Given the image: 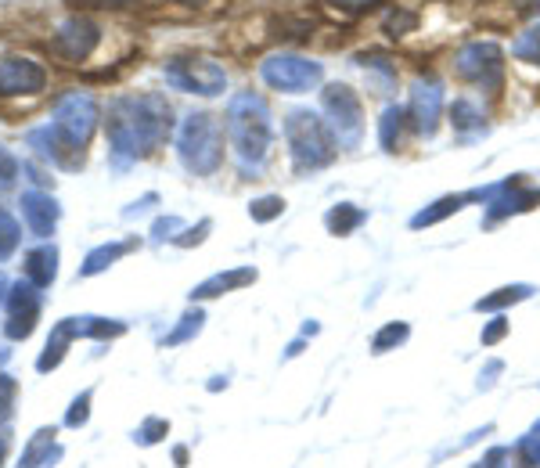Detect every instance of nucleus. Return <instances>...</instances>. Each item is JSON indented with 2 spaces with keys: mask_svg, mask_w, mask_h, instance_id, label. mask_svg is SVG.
Returning a JSON list of instances; mask_svg holds the SVG:
<instances>
[{
  "mask_svg": "<svg viewBox=\"0 0 540 468\" xmlns=\"http://www.w3.org/2000/svg\"><path fill=\"white\" fill-rule=\"evenodd\" d=\"M4 454H8V443H4V436H0V465H4Z\"/></svg>",
  "mask_w": 540,
  "mask_h": 468,
  "instance_id": "nucleus-48",
  "label": "nucleus"
},
{
  "mask_svg": "<svg viewBox=\"0 0 540 468\" xmlns=\"http://www.w3.org/2000/svg\"><path fill=\"white\" fill-rule=\"evenodd\" d=\"M94 44H98V26H90L87 18L69 22V26L58 33V40H54V47H58L65 58H72V62L87 58V54L94 51Z\"/></svg>",
  "mask_w": 540,
  "mask_h": 468,
  "instance_id": "nucleus-15",
  "label": "nucleus"
},
{
  "mask_svg": "<svg viewBox=\"0 0 540 468\" xmlns=\"http://www.w3.org/2000/svg\"><path fill=\"white\" fill-rule=\"evenodd\" d=\"M252 281H256V267L224 270V274H213V278L202 281V285L191 292V303H195V299H216V296H224V292H234V288L252 285Z\"/></svg>",
  "mask_w": 540,
  "mask_h": 468,
  "instance_id": "nucleus-17",
  "label": "nucleus"
},
{
  "mask_svg": "<svg viewBox=\"0 0 540 468\" xmlns=\"http://www.w3.org/2000/svg\"><path fill=\"white\" fill-rule=\"evenodd\" d=\"M22 216H26L29 231H33L36 238H47V234L54 231V224H58L62 209H58V202H54L51 195H44V191H26V195H22Z\"/></svg>",
  "mask_w": 540,
  "mask_h": 468,
  "instance_id": "nucleus-13",
  "label": "nucleus"
},
{
  "mask_svg": "<svg viewBox=\"0 0 540 468\" xmlns=\"http://www.w3.org/2000/svg\"><path fill=\"white\" fill-rule=\"evenodd\" d=\"M515 450H519V458L526 468H540V425L530 432V436H522Z\"/></svg>",
  "mask_w": 540,
  "mask_h": 468,
  "instance_id": "nucleus-35",
  "label": "nucleus"
},
{
  "mask_svg": "<svg viewBox=\"0 0 540 468\" xmlns=\"http://www.w3.org/2000/svg\"><path fill=\"white\" fill-rule=\"evenodd\" d=\"M501 371H504L501 360H490V364H486V371H483V375H479V389H490V386H494Z\"/></svg>",
  "mask_w": 540,
  "mask_h": 468,
  "instance_id": "nucleus-41",
  "label": "nucleus"
},
{
  "mask_svg": "<svg viewBox=\"0 0 540 468\" xmlns=\"http://www.w3.org/2000/svg\"><path fill=\"white\" fill-rule=\"evenodd\" d=\"M227 141H231L234 155H238V166L242 173H256L263 166L270 152V141H274V126H270V108L260 94H234L231 105H227Z\"/></svg>",
  "mask_w": 540,
  "mask_h": 468,
  "instance_id": "nucleus-2",
  "label": "nucleus"
},
{
  "mask_svg": "<svg viewBox=\"0 0 540 468\" xmlns=\"http://www.w3.org/2000/svg\"><path fill=\"white\" fill-rule=\"evenodd\" d=\"M72 339H80V335H76V317H65V321L54 324L51 339H47L44 353H40V360H36V371H40V375H47V371L58 368V364L65 360V353H69Z\"/></svg>",
  "mask_w": 540,
  "mask_h": 468,
  "instance_id": "nucleus-16",
  "label": "nucleus"
},
{
  "mask_svg": "<svg viewBox=\"0 0 540 468\" xmlns=\"http://www.w3.org/2000/svg\"><path fill=\"white\" fill-rule=\"evenodd\" d=\"M512 54L519 58V62L540 65V22L526 29V33H519V40L512 44Z\"/></svg>",
  "mask_w": 540,
  "mask_h": 468,
  "instance_id": "nucleus-28",
  "label": "nucleus"
},
{
  "mask_svg": "<svg viewBox=\"0 0 540 468\" xmlns=\"http://www.w3.org/2000/svg\"><path fill=\"white\" fill-rule=\"evenodd\" d=\"M260 76L270 90L281 94H306L324 80V65L303 54H270L260 65Z\"/></svg>",
  "mask_w": 540,
  "mask_h": 468,
  "instance_id": "nucleus-6",
  "label": "nucleus"
},
{
  "mask_svg": "<svg viewBox=\"0 0 540 468\" xmlns=\"http://www.w3.org/2000/svg\"><path fill=\"white\" fill-rule=\"evenodd\" d=\"M18 238H22V231H18V220L0 209V260H8L11 252L18 249Z\"/></svg>",
  "mask_w": 540,
  "mask_h": 468,
  "instance_id": "nucleus-30",
  "label": "nucleus"
},
{
  "mask_svg": "<svg viewBox=\"0 0 540 468\" xmlns=\"http://www.w3.org/2000/svg\"><path fill=\"white\" fill-rule=\"evenodd\" d=\"M152 202H159V195H144L141 202H134V206L126 209V216H137V213H144V209L152 206Z\"/></svg>",
  "mask_w": 540,
  "mask_h": 468,
  "instance_id": "nucleus-42",
  "label": "nucleus"
},
{
  "mask_svg": "<svg viewBox=\"0 0 540 468\" xmlns=\"http://www.w3.org/2000/svg\"><path fill=\"white\" fill-rule=\"evenodd\" d=\"M173 461H177L180 468L188 465V447H177V450H173Z\"/></svg>",
  "mask_w": 540,
  "mask_h": 468,
  "instance_id": "nucleus-43",
  "label": "nucleus"
},
{
  "mask_svg": "<svg viewBox=\"0 0 540 468\" xmlns=\"http://www.w3.org/2000/svg\"><path fill=\"white\" fill-rule=\"evenodd\" d=\"M454 69L461 80L479 83L486 90H497L504 80V51L494 40H472L454 54Z\"/></svg>",
  "mask_w": 540,
  "mask_h": 468,
  "instance_id": "nucleus-8",
  "label": "nucleus"
},
{
  "mask_svg": "<svg viewBox=\"0 0 540 468\" xmlns=\"http://www.w3.org/2000/svg\"><path fill=\"white\" fill-rule=\"evenodd\" d=\"M540 206V188H526V180L522 177H508V180H497V191L494 198L486 202V227L501 224L504 216H515V213H530V209Z\"/></svg>",
  "mask_w": 540,
  "mask_h": 468,
  "instance_id": "nucleus-9",
  "label": "nucleus"
},
{
  "mask_svg": "<svg viewBox=\"0 0 540 468\" xmlns=\"http://www.w3.org/2000/svg\"><path fill=\"white\" fill-rule=\"evenodd\" d=\"M504 335H508V321H504V317H494V321L483 328V346H497Z\"/></svg>",
  "mask_w": 540,
  "mask_h": 468,
  "instance_id": "nucleus-38",
  "label": "nucleus"
},
{
  "mask_svg": "<svg viewBox=\"0 0 540 468\" xmlns=\"http://www.w3.org/2000/svg\"><path fill=\"white\" fill-rule=\"evenodd\" d=\"M299 353H303V339H296V342H292V346H288V353H285V357H299Z\"/></svg>",
  "mask_w": 540,
  "mask_h": 468,
  "instance_id": "nucleus-44",
  "label": "nucleus"
},
{
  "mask_svg": "<svg viewBox=\"0 0 540 468\" xmlns=\"http://www.w3.org/2000/svg\"><path fill=\"white\" fill-rule=\"evenodd\" d=\"M166 83L184 94H202V98H216L224 94L227 76L224 69L209 58H198V54H188V58H173L166 62Z\"/></svg>",
  "mask_w": 540,
  "mask_h": 468,
  "instance_id": "nucleus-7",
  "label": "nucleus"
},
{
  "mask_svg": "<svg viewBox=\"0 0 540 468\" xmlns=\"http://www.w3.org/2000/svg\"><path fill=\"white\" fill-rule=\"evenodd\" d=\"M508 458H512V450H508V447H494L483 461H479V468H508V465H504Z\"/></svg>",
  "mask_w": 540,
  "mask_h": 468,
  "instance_id": "nucleus-39",
  "label": "nucleus"
},
{
  "mask_svg": "<svg viewBox=\"0 0 540 468\" xmlns=\"http://www.w3.org/2000/svg\"><path fill=\"white\" fill-rule=\"evenodd\" d=\"M443 119V87L436 80H414L411 98H407V123L414 134L432 137Z\"/></svg>",
  "mask_w": 540,
  "mask_h": 468,
  "instance_id": "nucleus-10",
  "label": "nucleus"
},
{
  "mask_svg": "<svg viewBox=\"0 0 540 468\" xmlns=\"http://www.w3.org/2000/svg\"><path fill=\"white\" fill-rule=\"evenodd\" d=\"M209 231H213V220H198V227H184V234H177V245L180 249H191V245L202 242Z\"/></svg>",
  "mask_w": 540,
  "mask_h": 468,
  "instance_id": "nucleus-37",
  "label": "nucleus"
},
{
  "mask_svg": "<svg viewBox=\"0 0 540 468\" xmlns=\"http://www.w3.org/2000/svg\"><path fill=\"white\" fill-rule=\"evenodd\" d=\"M137 242H108V245H98V249L87 252V260H83L80 274L83 278H94V274H101V270H108L112 263L123 256V252H130Z\"/></svg>",
  "mask_w": 540,
  "mask_h": 468,
  "instance_id": "nucleus-24",
  "label": "nucleus"
},
{
  "mask_svg": "<svg viewBox=\"0 0 540 468\" xmlns=\"http://www.w3.org/2000/svg\"><path fill=\"white\" fill-rule=\"evenodd\" d=\"M173 112L159 94H137V98H119L108 108V144L116 166L134 162L137 155L155 152L166 137L173 134Z\"/></svg>",
  "mask_w": 540,
  "mask_h": 468,
  "instance_id": "nucleus-1",
  "label": "nucleus"
},
{
  "mask_svg": "<svg viewBox=\"0 0 540 468\" xmlns=\"http://www.w3.org/2000/svg\"><path fill=\"white\" fill-rule=\"evenodd\" d=\"M177 231H184V220H180V216H159L152 224L155 242H177Z\"/></svg>",
  "mask_w": 540,
  "mask_h": 468,
  "instance_id": "nucleus-36",
  "label": "nucleus"
},
{
  "mask_svg": "<svg viewBox=\"0 0 540 468\" xmlns=\"http://www.w3.org/2000/svg\"><path fill=\"white\" fill-rule=\"evenodd\" d=\"M468 202H472V195H468V191H461V195H443V198H436L432 206H425L422 213H414V216H411V227H414V231H422V227L440 224V220H447L450 213H458V209H465Z\"/></svg>",
  "mask_w": 540,
  "mask_h": 468,
  "instance_id": "nucleus-19",
  "label": "nucleus"
},
{
  "mask_svg": "<svg viewBox=\"0 0 540 468\" xmlns=\"http://www.w3.org/2000/svg\"><path fill=\"white\" fill-rule=\"evenodd\" d=\"M357 65H360L364 72H378V76H382V83H393V80H396V69L389 65L386 54H360Z\"/></svg>",
  "mask_w": 540,
  "mask_h": 468,
  "instance_id": "nucleus-34",
  "label": "nucleus"
},
{
  "mask_svg": "<svg viewBox=\"0 0 540 468\" xmlns=\"http://www.w3.org/2000/svg\"><path fill=\"white\" fill-rule=\"evenodd\" d=\"M281 213H285V198L281 195H263L249 202V216L256 224H270V220H278Z\"/></svg>",
  "mask_w": 540,
  "mask_h": 468,
  "instance_id": "nucleus-29",
  "label": "nucleus"
},
{
  "mask_svg": "<svg viewBox=\"0 0 540 468\" xmlns=\"http://www.w3.org/2000/svg\"><path fill=\"white\" fill-rule=\"evenodd\" d=\"M8 281H4V274H0V303H4V299H8Z\"/></svg>",
  "mask_w": 540,
  "mask_h": 468,
  "instance_id": "nucleus-46",
  "label": "nucleus"
},
{
  "mask_svg": "<svg viewBox=\"0 0 540 468\" xmlns=\"http://www.w3.org/2000/svg\"><path fill=\"white\" fill-rule=\"evenodd\" d=\"M321 108L324 123H328L339 148L350 152V148H357L364 141V105H360L357 90L346 87V83H328L321 90Z\"/></svg>",
  "mask_w": 540,
  "mask_h": 468,
  "instance_id": "nucleus-5",
  "label": "nucleus"
},
{
  "mask_svg": "<svg viewBox=\"0 0 540 468\" xmlns=\"http://www.w3.org/2000/svg\"><path fill=\"white\" fill-rule=\"evenodd\" d=\"M407 339H411V328H407L404 321H389L386 328H378V335L371 339V350L389 353V350H396V346H404Z\"/></svg>",
  "mask_w": 540,
  "mask_h": 468,
  "instance_id": "nucleus-26",
  "label": "nucleus"
},
{
  "mask_svg": "<svg viewBox=\"0 0 540 468\" xmlns=\"http://www.w3.org/2000/svg\"><path fill=\"white\" fill-rule=\"evenodd\" d=\"M339 4H350V8H364V4H371V0H339Z\"/></svg>",
  "mask_w": 540,
  "mask_h": 468,
  "instance_id": "nucleus-47",
  "label": "nucleus"
},
{
  "mask_svg": "<svg viewBox=\"0 0 540 468\" xmlns=\"http://www.w3.org/2000/svg\"><path fill=\"white\" fill-rule=\"evenodd\" d=\"M15 393H18V382L11 375H0V425L11 422V414H15Z\"/></svg>",
  "mask_w": 540,
  "mask_h": 468,
  "instance_id": "nucleus-33",
  "label": "nucleus"
},
{
  "mask_svg": "<svg viewBox=\"0 0 540 468\" xmlns=\"http://www.w3.org/2000/svg\"><path fill=\"white\" fill-rule=\"evenodd\" d=\"M58 274V249L54 245H40L26 256V281H33L36 288H47Z\"/></svg>",
  "mask_w": 540,
  "mask_h": 468,
  "instance_id": "nucleus-20",
  "label": "nucleus"
},
{
  "mask_svg": "<svg viewBox=\"0 0 540 468\" xmlns=\"http://www.w3.org/2000/svg\"><path fill=\"white\" fill-rule=\"evenodd\" d=\"M202 324H206V314H202V310H188V314L180 317L177 328L162 339V346H180V342H191L198 332H202Z\"/></svg>",
  "mask_w": 540,
  "mask_h": 468,
  "instance_id": "nucleus-27",
  "label": "nucleus"
},
{
  "mask_svg": "<svg viewBox=\"0 0 540 468\" xmlns=\"http://www.w3.org/2000/svg\"><path fill=\"white\" fill-rule=\"evenodd\" d=\"M407 26H414V15H404V11H400V15H389V18H386L389 36H404Z\"/></svg>",
  "mask_w": 540,
  "mask_h": 468,
  "instance_id": "nucleus-40",
  "label": "nucleus"
},
{
  "mask_svg": "<svg viewBox=\"0 0 540 468\" xmlns=\"http://www.w3.org/2000/svg\"><path fill=\"white\" fill-rule=\"evenodd\" d=\"M177 152L184 170L195 177H209L224 162V126L209 112H191L177 134Z\"/></svg>",
  "mask_w": 540,
  "mask_h": 468,
  "instance_id": "nucleus-4",
  "label": "nucleus"
},
{
  "mask_svg": "<svg viewBox=\"0 0 540 468\" xmlns=\"http://www.w3.org/2000/svg\"><path fill=\"white\" fill-rule=\"evenodd\" d=\"M166 432H170V422H166V418H155V414H152V418H144L141 429L134 432V440L141 443V447H155Z\"/></svg>",
  "mask_w": 540,
  "mask_h": 468,
  "instance_id": "nucleus-32",
  "label": "nucleus"
},
{
  "mask_svg": "<svg viewBox=\"0 0 540 468\" xmlns=\"http://www.w3.org/2000/svg\"><path fill=\"white\" fill-rule=\"evenodd\" d=\"M90 400H94V389H83L69 404V411H65V425H69V429H83V425L90 422Z\"/></svg>",
  "mask_w": 540,
  "mask_h": 468,
  "instance_id": "nucleus-31",
  "label": "nucleus"
},
{
  "mask_svg": "<svg viewBox=\"0 0 540 468\" xmlns=\"http://www.w3.org/2000/svg\"><path fill=\"white\" fill-rule=\"evenodd\" d=\"M450 126L458 130L461 141H472V137L486 134L483 108H479L476 101H468V98H454V105H450Z\"/></svg>",
  "mask_w": 540,
  "mask_h": 468,
  "instance_id": "nucleus-18",
  "label": "nucleus"
},
{
  "mask_svg": "<svg viewBox=\"0 0 540 468\" xmlns=\"http://www.w3.org/2000/svg\"><path fill=\"white\" fill-rule=\"evenodd\" d=\"M36 321H40V288L33 281H15L8 292V324H4V332H8V339L22 342L33 335Z\"/></svg>",
  "mask_w": 540,
  "mask_h": 468,
  "instance_id": "nucleus-11",
  "label": "nucleus"
},
{
  "mask_svg": "<svg viewBox=\"0 0 540 468\" xmlns=\"http://www.w3.org/2000/svg\"><path fill=\"white\" fill-rule=\"evenodd\" d=\"M285 137H288V152H292V166H296V173L324 170V166L335 159V152H339V144H335L328 123H324L317 112H310V108L288 112Z\"/></svg>",
  "mask_w": 540,
  "mask_h": 468,
  "instance_id": "nucleus-3",
  "label": "nucleus"
},
{
  "mask_svg": "<svg viewBox=\"0 0 540 468\" xmlns=\"http://www.w3.org/2000/svg\"><path fill=\"white\" fill-rule=\"evenodd\" d=\"M126 332L123 321H105V317H76V335L80 339H116Z\"/></svg>",
  "mask_w": 540,
  "mask_h": 468,
  "instance_id": "nucleus-25",
  "label": "nucleus"
},
{
  "mask_svg": "<svg viewBox=\"0 0 540 468\" xmlns=\"http://www.w3.org/2000/svg\"><path fill=\"white\" fill-rule=\"evenodd\" d=\"M404 126H407V108L400 105H386L382 119H378V144L382 152H400V141H404Z\"/></svg>",
  "mask_w": 540,
  "mask_h": 468,
  "instance_id": "nucleus-22",
  "label": "nucleus"
},
{
  "mask_svg": "<svg viewBox=\"0 0 540 468\" xmlns=\"http://www.w3.org/2000/svg\"><path fill=\"white\" fill-rule=\"evenodd\" d=\"M364 224H368V213L360 206H353V202H339V206H332L324 213V227H328L335 238H346V234H353Z\"/></svg>",
  "mask_w": 540,
  "mask_h": 468,
  "instance_id": "nucleus-23",
  "label": "nucleus"
},
{
  "mask_svg": "<svg viewBox=\"0 0 540 468\" xmlns=\"http://www.w3.org/2000/svg\"><path fill=\"white\" fill-rule=\"evenodd\" d=\"M533 292H537V288L526 285V281H519V285H504V288H497V292H490V296L476 299V310L479 314H501V310H508V306L526 303Z\"/></svg>",
  "mask_w": 540,
  "mask_h": 468,
  "instance_id": "nucleus-21",
  "label": "nucleus"
},
{
  "mask_svg": "<svg viewBox=\"0 0 540 468\" xmlns=\"http://www.w3.org/2000/svg\"><path fill=\"white\" fill-rule=\"evenodd\" d=\"M317 332H321V324H314V321L303 324V335H317Z\"/></svg>",
  "mask_w": 540,
  "mask_h": 468,
  "instance_id": "nucleus-45",
  "label": "nucleus"
},
{
  "mask_svg": "<svg viewBox=\"0 0 540 468\" xmlns=\"http://www.w3.org/2000/svg\"><path fill=\"white\" fill-rule=\"evenodd\" d=\"M44 69L29 58H4L0 62V94H36L44 90Z\"/></svg>",
  "mask_w": 540,
  "mask_h": 468,
  "instance_id": "nucleus-12",
  "label": "nucleus"
},
{
  "mask_svg": "<svg viewBox=\"0 0 540 468\" xmlns=\"http://www.w3.org/2000/svg\"><path fill=\"white\" fill-rule=\"evenodd\" d=\"M54 436H58V429L54 425H44V429H36L33 436H29L26 450H22V461H18V468H54V461H62V443H54Z\"/></svg>",
  "mask_w": 540,
  "mask_h": 468,
  "instance_id": "nucleus-14",
  "label": "nucleus"
}]
</instances>
